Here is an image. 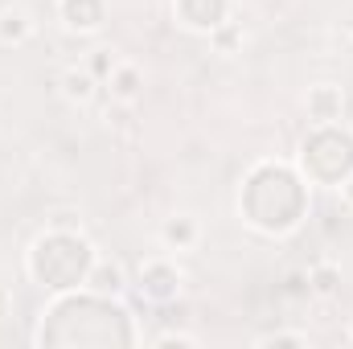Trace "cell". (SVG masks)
<instances>
[{
	"label": "cell",
	"mask_w": 353,
	"mask_h": 349,
	"mask_svg": "<svg viewBox=\"0 0 353 349\" xmlns=\"http://www.w3.org/2000/svg\"><path fill=\"white\" fill-rule=\"evenodd\" d=\"M62 87H66L70 99H79V103H87L90 94H94V83H90V74H83V70H66L62 74Z\"/></svg>",
	"instance_id": "cell-1"
},
{
	"label": "cell",
	"mask_w": 353,
	"mask_h": 349,
	"mask_svg": "<svg viewBox=\"0 0 353 349\" xmlns=\"http://www.w3.org/2000/svg\"><path fill=\"white\" fill-rule=\"evenodd\" d=\"M29 33V25H25V12H17V8H8V12H0V37L8 41H17V37H25Z\"/></svg>",
	"instance_id": "cell-2"
},
{
	"label": "cell",
	"mask_w": 353,
	"mask_h": 349,
	"mask_svg": "<svg viewBox=\"0 0 353 349\" xmlns=\"http://www.w3.org/2000/svg\"><path fill=\"white\" fill-rule=\"evenodd\" d=\"M94 288H103V292H119L123 288V271L115 267V263H103L99 271H94V279H90Z\"/></svg>",
	"instance_id": "cell-3"
},
{
	"label": "cell",
	"mask_w": 353,
	"mask_h": 349,
	"mask_svg": "<svg viewBox=\"0 0 353 349\" xmlns=\"http://www.w3.org/2000/svg\"><path fill=\"white\" fill-rule=\"evenodd\" d=\"M115 94L119 99H132L136 94V70H119L115 74Z\"/></svg>",
	"instance_id": "cell-4"
},
{
	"label": "cell",
	"mask_w": 353,
	"mask_h": 349,
	"mask_svg": "<svg viewBox=\"0 0 353 349\" xmlns=\"http://www.w3.org/2000/svg\"><path fill=\"white\" fill-rule=\"evenodd\" d=\"M165 239H169V243H189V239H193V226H189V222H169V226H165Z\"/></svg>",
	"instance_id": "cell-5"
},
{
	"label": "cell",
	"mask_w": 353,
	"mask_h": 349,
	"mask_svg": "<svg viewBox=\"0 0 353 349\" xmlns=\"http://www.w3.org/2000/svg\"><path fill=\"white\" fill-rule=\"evenodd\" d=\"M312 107H316V111H321V119H325V115L337 107V94H333V90H316V94H312Z\"/></svg>",
	"instance_id": "cell-6"
},
{
	"label": "cell",
	"mask_w": 353,
	"mask_h": 349,
	"mask_svg": "<svg viewBox=\"0 0 353 349\" xmlns=\"http://www.w3.org/2000/svg\"><path fill=\"white\" fill-rule=\"evenodd\" d=\"M316 288H321V292H333V288H337V271H333V267H321V271H316Z\"/></svg>",
	"instance_id": "cell-7"
},
{
	"label": "cell",
	"mask_w": 353,
	"mask_h": 349,
	"mask_svg": "<svg viewBox=\"0 0 353 349\" xmlns=\"http://www.w3.org/2000/svg\"><path fill=\"white\" fill-rule=\"evenodd\" d=\"M350 197H353V185H350Z\"/></svg>",
	"instance_id": "cell-8"
}]
</instances>
